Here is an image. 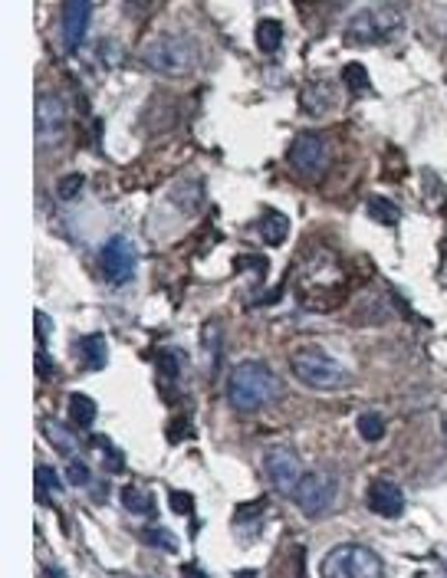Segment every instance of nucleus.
<instances>
[{"label":"nucleus","mask_w":447,"mask_h":578,"mask_svg":"<svg viewBox=\"0 0 447 578\" xmlns=\"http://www.w3.org/2000/svg\"><path fill=\"white\" fill-rule=\"evenodd\" d=\"M276 395H280V378L263 362H240L227 378V401L243 414L267 407L270 401H276Z\"/></svg>","instance_id":"1"},{"label":"nucleus","mask_w":447,"mask_h":578,"mask_svg":"<svg viewBox=\"0 0 447 578\" xmlns=\"http://www.w3.org/2000/svg\"><path fill=\"white\" fill-rule=\"evenodd\" d=\"M290 372H293L306 388H316V391H339L352 381V375L342 365L332 358L329 352H322L319 345H296L290 352Z\"/></svg>","instance_id":"2"},{"label":"nucleus","mask_w":447,"mask_h":578,"mask_svg":"<svg viewBox=\"0 0 447 578\" xmlns=\"http://www.w3.org/2000/svg\"><path fill=\"white\" fill-rule=\"evenodd\" d=\"M142 63L155 73L185 76L201 63V46L185 33H158L142 46Z\"/></svg>","instance_id":"3"},{"label":"nucleus","mask_w":447,"mask_h":578,"mask_svg":"<svg viewBox=\"0 0 447 578\" xmlns=\"http://www.w3.org/2000/svg\"><path fill=\"white\" fill-rule=\"evenodd\" d=\"M322 578H385L382 556H375L369 546L359 542H342V546L329 549L322 565H319Z\"/></svg>","instance_id":"4"},{"label":"nucleus","mask_w":447,"mask_h":578,"mask_svg":"<svg viewBox=\"0 0 447 578\" xmlns=\"http://www.w3.org/2000/svg\"><path fill=\"white\" fill-rule=\"evenodd\" d=\"M336 490H339L336 477H329V473H322V470H309V473H303L299 486L293 490V503L299 513L319 516L336 503Z\"/></svg>","instance_id":"5"},{"label":"nucleus","mask_w":447,"mask_h":578,"mask_svg":"<svg viewBox=\"0 0 447 578\" xmlns=\"http://www.w3.org/2000/svg\"><path fill=\"white\" fill-rule=\"evenodd\" d=\"M286 161H290V168H293L296 174H303V178H319V174L326 171V164H329L326 139H322V135H316V132H303V135L290 145Z\"/></svg>","instance_id":"6"},{"label":"nucleus","mask_w":447,"mask_h":578,"mask_svg":"<svg viewBox=\"0 0 447 578\" xmlns=\"http://www.w3.org/2000/svg\"><path fill=\"white\" fill-rule=\"evenodd\" d=\"M66 125H69V112H66V102L56 92H40L36 96V145H56L63 141Z\"/></svg>","instance_id":"7"},{"label":"nucleus","mask_w":447,"mask_h":578,"mask_svg":"<svg viewBox=\"0 0 447 578\" xmlns=\"http://www.w3.org/2000/svg\"><path fill=\"white\" fill-rule=\"evenodd\" d=\"M263 473H267V480L276 486V493L293 496V490L299 486V480H303V463H299V457H296L293 450L273 447V450H267V457H263Z\"/></svg>","instance_id":"8"},{"label":"nucleus","mask_w":447,"mask_h":578,"mask_svg":"<svg viewBox=\"0 0 447 578\" xmlns=\"http://www.w3.org/2000/svg\"><path fill=\"white\" fill-rule=\"evenodd\" d=\"M135 263H139L135 260V246L125 237H112L99 250V267H102V276L109 283H129L135 276Z\"/></svg>","instance_id":"9"},{"label":"nucleus","mask_w":447,"mask_h":578,"mask_svg":"<svg viewBox=\"0 0 447 578\" xmlns=\"http://www.w3.org/2000/svg\"><path fill=\"white\" fill-rule=\"evenodd\" d=\"M385 20L395 23L402 20L395 10H362L355 13L349 20V33H346V40L349 43H371V40H378L385 36Z\"/></svg>","instance_id":"10"},{"label":"nucleus","mask_w":447,"mask_h":578,"mask_svg":"<svg viewBox=\"0 0 447 578\" xmlns=\"http://www.w3.org/2000/svg\"><path fill=\"white\" fill-rule=\"evenodd\" d=\"M365 503L375 516H382V519H398L404 509V493L395 486L392 480H375L369 486V496H365Z\"/></svg>","instance_id":"11"},{"label":"nucleus","mask_w":447,"mask_h":578,"mask_svg":"<svg viewBox=\"0 0 447 578\" xmlns=\"http://www.w3.org/2000/svg\"><path fill=\"white\" fill-rule=\"evenodd\" d=\"M92 20V3L86 0H73V3H66L63 10V40L69 50H76L83 43V36H86V27Z\"/></svg>","instance_id":"12"},{"label":"nucleus","mask_w":447,"mask_h":578,"mask_svg":"<svg viewBox=\"0 0 447 578\" xmlns=\"http://www.w3.org/2000/svg\"><path fill=\"white\" fill-rule=\"evenodd\" d=\"M66 414H69V424H76V428H89V424L96 421V401L76 391V395H69Z\"/></svg>","instance_id":"13"},{"label":"nucleus","mask_w":447,"mask_h":578,"mask_svg":"<svg viewBox=\"0 0 447 578\" xmlns=\"http://www.w3.org/2000/svg\"><path fill=\"white\" fill-rule=\"evenodd\" d=\"M253 40H257V46H260L263 53H276L280 50V43H283V27H280V20H260L257 23V33H253Z\"/></svg>","instance_id":"14"},{"label":"nucleus","mask_w":447,"mask_h":578,"mask_svg":"<svg viewBox=\"0 0 447 578\" xmlns=\"http://www.w3.org/2000/svg\"><path fill=\"white\" fill-rule=\"evenodd\" d=\"M286 234H290V220H286L283 214H276V211H270V214L260 220V237L267 240L270 246H280L286 240Z\"/></svg>","instance_id":"15"},{"label":"nucleus","mask_w":447,"mask_h":578,"mask_svg":"<svg viewBox=\"0 0 447 578\" xmlns=\"http://www.w3.org/2000/svg\"><path fill=\"white\" fill-rule=\"evenodd\" d=\"M355 428H359L362 440H369V444H375V440L385 437V418L382 414H362Z\"/></svg>","instance_id":"16"},{"label":"nucleus","mask_w":447,"mask_h":578,"mask_svg":"<svg viewBox=\"0 0 447 578\" xmlns=\"http://www.w3.org/2000/svg\"><path fill=\"white\" fill-rule=\"evenodd\" d=\"M369 211L375 220H385V224H395V220H398V207H395L392 201H382V197H371Z\"/></svg>","instance_id":"17"},{"label":"nucleus","mask_w":447,"mask_h":578,"mask_svg":"<svg viewBox=\"0 0 447 578\" xmlns=\"http://www.w3.org/2000/svg\"><path fill=\"white\" fill-rule=\"evenodd\" d=\"M43 430H46V437H50V440H53V444H56V447H59V453H63V457H73V450H76L73 437H63V434L56 430V424H53V421H46V424H43Z\"/></svg>","instance_id":"18"},{"label":"nucleus","mask_w":447,"mask_h":578,"mask_svg":"<svg viewBox=\"0 0 447 578\" xmlns=\"http://www.w3.org/2000/svg\"><path fill=\"white\" fill-rule=\"evenodd\" d=\"M66 477H69V483H73V486H83V483L89 480L86 463H83V460H76V457H69V467H66Z\"/></svg>","instance_id":"19"},{"label":"nucleus","mask_w":447,"mask_h":578,"mask_svg":"<svg viewBox=\"0 0 447 578\" xmlns=\"http://www.w3.org/2000/svg\"><path fill=\"white\" fill-rule=\"evenodd\" d=\"M122 500H125V506H129L132 513H142V509H148V496H142V493L135 490V486H125Z\"/></svg>","instance_id":"20"},{"label":"nucleus","mask_w":447,"mask_h":578,"mask_svg":"<svg viewBox=\"0 0 447 578\" xmlns=\"http://www.w3.org/2000/svg\"><path fill=\"white\" fill-rule=\"evenodd\" d=\"M79 184H83V178H79V174H73V178H63V181H59V191H56V194H59V197H73V194L79 191Z\"/></svg>","instance_id":"21"},{"label":"nucleus","mask_w":447,"mask_h":578,"mask_svg":"<svg viewBox=\"0 0 447 578\" xmlns=\"http://www.w3.org/2000/svg\"><path fill=\"white\" fill-rule=\"evenodd\" d=\"M36 477H40V480H43L46 486H50V490H56V486H59V483H56V477H53V470H50V467H40V470H36Z\"/></svg>","instance_id":"22"},{"label":"nucleus","mask_w":447,"mask_h":578,"mask_svg":"<svg viewBox=\"0 0 447 578\" xmlns=\"http://www.w3.org/2000/svg\"><path fill=\"white\" fill-rule=\"evenodd\" d=\"M171 500H175V509H178V513H187V509H191V506H187V496H185V493H175Z\"/></svg>","instance_id":"23"},{"label":"nucleus","mask_w":447,"mask_h":578,"mask_svg":"<svg viewBox=\"0 0 447 578\" xmlns=\"http://www.w3.org/2000/svg\"><path fill=\"white\" fill-rule=\"evenodd\" d=\"M181 572H185V578H208L204 572H194V565H185Z\"/></svg>","instance_id":"24"}]
</instances>
